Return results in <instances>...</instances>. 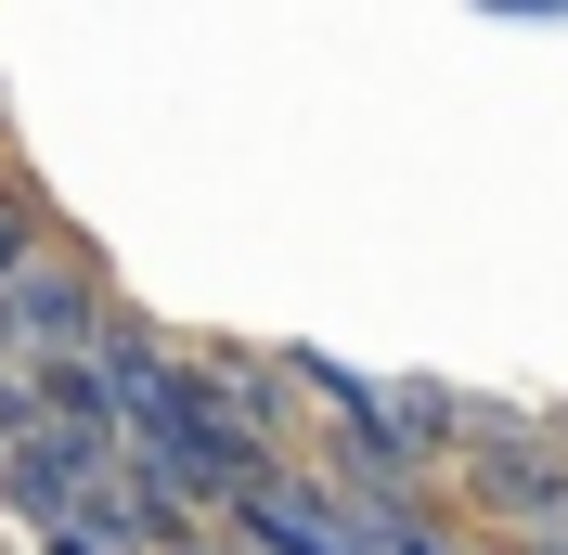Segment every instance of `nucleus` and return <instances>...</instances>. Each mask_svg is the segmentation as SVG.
Segmentation results:
<instances>
[{"label":"nucleus","instance_id":"39448f33","mask_svg":"<svg viewBox=\"0 0 568 555\" xmlns=\"http://www.w3.org/2000/svg\"><path fill=\"white\" fill-rule=\"evenodd\" d=\"M27 426H39V387H27V375H0V452L27 440Z\"/></svg>","mask_w":568,"mask_h":555},{"label":"nucleus","instance_id":"f257e3e1","mask_svg":"<svg viewBox=\"0 0 568 555\" xmlns=\"http://www.w3.org/2000/svg\"><path fill=\"white\" fill-rule=\"evenodd\" d=\"M104 491H116V440H104V426H52V414H39L27 440L0 452V504H13L39 543H52L65 517H91Z\"/></svg>","mask_w":568,"mask_h":555},{"label":"nucleus","instance_id":"7ed1b4c3","mask_svg":"<svg viewBox=\"0 0 568 555\" xmlns=\"http://www.w3.org/2000/svg\"><path fill=\"white\" fill-rule=\"evenodd\" d=\"M465 478H478V504L517 529H568V465L556 440H530V426H504V414H465Z\"/></svg>","mask_w":568,"mask_h":555},{"label":"nucleus","instance_id":"20e7f679","mask_svg":"<svg viewBox=\"0 0 568 555\" xmlns=\"http://www.w3.org/2000/svg\"><path fill=\"white\" fill-rule=\"evenodd\" d=\"M52 555H142V543H130V517H116V491L91 504V517H65V529H52Z\"/></svg>","mask_w":568,"mask_h":555},{"label":"nucleus","instance_id":"f03ea898","mask_svg":"<svg viewBox=\"0 0 568 555\" xmlns=\"http://www.w3.org/2000/svg\"><path fill=\"white\" fill-rule=\"evenodd\" d=\"M104 336V297H91V259H65V245H52V259H13V272H0V349H27V362H78V349Z\"/></svg>","mask_w":568,"mask_h":555}]
</instances>
